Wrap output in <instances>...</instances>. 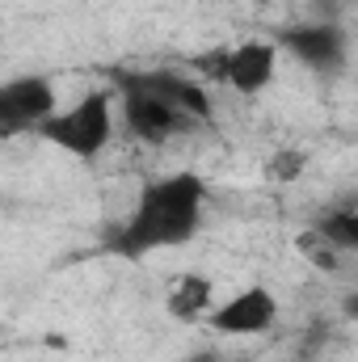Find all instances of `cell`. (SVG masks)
<instances>
[{
	"label": "cell",
	"mask_w": 358,
	"mask_h": 362,
	"mask_svg": "<svg viewBox=\"0 0 358 362\" xmlns=\"http://www.w3.org/2000/svg\"><path fill=\"white\" fill-rule=\"evenodd\" d=\"M202 198H207V185L194 173H178V177L144 185L135 215L105 240V249L127 257V262H139L152 249L190 240L198 232V219H202Z\"/></svg>",
	"instance_id": "obj_1"
},
{
	"label": "cell",
	"mask_w": 358,
	"mask_h": 362,
	"mask_svg": "<svg viewBox=\"0 0 358 362\" xmlns=\"http://www.w3.org/2000/svg\"><path fill=\"white\" fill-rule=\"evenodd\" d=\"M38 135L51 139L55 148L72 152V156H97L110 144V97L105 93H89L81 97L68 114H51L38 122Z\"/></svg>",
	"instance_id": "obj_2"
},
{
	"label": "cell",
	"mask_w": 358,
	"mask_h": 362,
	"mask_svg": "<svg viewBox=\"0 0 358 362\" xmlns=\"http://www.w3.org/2000/svg\"><path fill=\"white\" fill-rule=\"evenodd\" d=\"M51 114H55V89L42 76H17L0 85V139L38 131V122Z\"/></svg>",
	"instance_id": "obj_3"
},
{
	"label": "cell",
	"mask_w": 358,
	"mask_h": 362,
	"mask_svg": "<svg viewBox=\"0 0 358 362\" xmlns=\"http://www.w3.org/2000/svg\"><path fill=\"white\" fill-rule=\"evenodd\" d=\"M295 59H304L308 68H316V72H342L346 68V55H350V47H346V30L342 25H333V21H316V25H295V30H287L282 38H278Z\"/></svg>",
	"instance_id": "obj_4"
},
{
	"label": "cell",
	"mask_w": 358,
	"mask_h": 362,
	"mask_svg": "<svg viewBox=\"0 0 358 362\" xmlns=\"http://www.w3.org/2000/svg\"><path fill=\"white\" fill-rule=\"evenodd\" d=\"M118 85H135V89L152 93L156 101H165L169 110H178L181 118H211V97L202 93L198 81H185L178 72H165V68H156V72H122L118 76Z\"/></svg>",
	"instance_id": "obj_5"
},
{
	"label": "cell",
	"mask_w": 358,
	"mask_h": 362,
	"mask_svg": "<svg viewBox=\"0 0 358 362\" xmlns=\"http://www.w3.org/2000/svg\"><path fill=\"white\" fill-rule=\"evenodd\" d=\"M274 320H278V299L266 286H249L211 316V329L228 337H249V333H266Z\"/></svg>",
	"instance_id": "obj_6"
},
{
	"label": "cell",
	"mask_w": 358,
	"mask_h": 362,
	"mask_svg": "<svg viewBox=\"0 0 358 362\" xmlns=\"http://www.w3.org/2000/svg\"><path fill=\"white\" fill-rule=\"evenodd\" d=\"M127 101H122V114H127V127L131 135H139L144 144H165L173 131H181L190 118H181L178 110H169L165 101H156L152 93L135 89V85H122Z\"/></svg>",
	"instance_id": "obj_7"
},
{
	"label": "cell",
	"mask_w": 358,
	"mask_h": 362,
	"mask_svg": "<svg viewBox=\"0 0 358 362\" xmlns=\"http://www.w3.org/2000/svg\"><path fill=\"white\" fill-rule=\"evenodd\" d=\"M274 81V47L253 38V42H241L236 51H228V85L245 97L262 93Z\"/></svg>",
	"instance_id": "obj_8"
},
{
	"label": "cell",
	"mask_w": 358,
	"mask_h": 362,
	"mask_svg": "<svg viewBox=\"0 0 358 362\" xmlns=\"http://www.w3.org/2000/svg\"><path fill=\"white\" fill-rule=\"evenodd\" d=\"M211 303V278L202 274H181L173 295H169V316L173 320H194L198 312H207Z\"/></svg>",
	"instance_id": "obj_9"
},
{
	"label": "cell",
	"mask_w": 358,
	"mask_h": 362,
	"mask_svg": "<svg viewBox=\"0 0 358 362\" xmlns=\"http://www.w3.org/2000/svg\"><path fill=\"white\" fill-rule=\"evenodd\" d=\"M333 249H358V215L346 206V211H333V215H325V223L316 228Z\"/></svg>",
	"instance_id": "obj_10"
},
{
	"label": "cell",
	"mask_w": 358,
	"mask_h": 362,
	"mask_svg": "<svg viewBox=\"0 0 358 362\" xmlns=\"http://www.w3.org/2000/svg\"><path fill=\"white\" fill-rule=\"evenodd\" d=\"M295 245H299V253H304V257H308L316 270H325V274L337 270V249H333V245H329L321 232H304Z\"/></svg>",
	"instance_id": "obj_11"
},
{
	"label": "cell",
	"mask_w": 358,
	"mask_h": 362,
	"mask_svg": "<svg viewBox=\"0 0 358 362\" xmlns=\"http://www.w3.org/2000/svg\"><path fill=\"white\" fill-rule=\"evenodd\" d=\"M194 72L207 76V81H215V85H228V51L224 47H211V51L194 55Z\"/></svg>",
	"instance_id": "obj_12"
},
{
	"label": "cell",
	"mask_w": 358,
	"mask_h": 362,
	"mask_svg": "<svg viewBox=\"0 0 358 362\" xmlns=\"http://www.w3.org/2000/svg\"><path fill=\"white\" fill-rule=\"evenodd\" d=\"M299 173H304V152L282 148V152L270 160V177H274V181H295Z\"/></svg>",
	"instance_id": "obj_13"
},
{
	"label": "cell",
	"mask_w": 358,
	"mask_h": 362,
	"mask_svg": "<svg viewBox=\"0 0 358 362\" xmlns=\"http://www.w3.org/2000/svg\"><path fill=\"white\" fill-rule=\"evenodd\" d=\"M190 362H224L219 354H198V358H190Z\"/></svg>",
	"instance_id": "obj_14"
},
{
	"label": "cell",
	"mask_w": 358,
	"mask_h": 362,
	"mask_svg": "<svg viewBox=\"0 0 358 362\" xmlns=\"http://www.w3.org/2000/svg\"><path fill=\"white\" fill-rule=\"evenodd\" d=\"M236 362H245V358H236Z\"/></svg>",
	"instance_id": "obj_15"
}]
</instances>
